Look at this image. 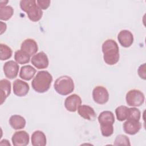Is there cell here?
I'll use <instances>...</instances> for the list:
<instances>
[{
	"label": "cell",
	"instance_id": "obj_16",
	"mask_svg": "<svg viewBox=\"0 0 146 146\" xmlns=\"http://www.w3.org/2000/svg\"><path fill=\"white\" fill-rule=\"evenodd\" d=\"M11 93V83L6 79L0 80V94L1 104H2L6 99Z\"/></svg>",
	"mask_w": 146,
	"mask_h": 146
},
{
	"label": "cell",
	"instance_id": "obj_2",
	"mask_svg": "<svg viewBox=\"0 0 146 146\" xmlns=\"http://www.w3.org/2000/svg\"><path fill=\"white\" fill-rule=\"evenodd\" d=\"M52 82V76L47 71H39L32 80L31 86L34 90L39 93L47 91Z\"/></svg>",
	"mask_w": 146,
	"mask_h": 146
},
{
	"label": "cell",
	"instance_id": "obj_17",
	"mask_svg": "<svg viewBox=\"0 0 146 146\" xmlns=\"http://www.w3.org/2000/svg\"><path fill=\"white\" fill-rule=\"evenodd\" d=\"M31 144L33 146H44L46 145V137L45 134L41 131H34L31 135Z\"/></svg>",
	"mask_w": 146,
	"mask_h": 146
},
{
	"label": "cell",
	"instance_id": "obj_18",
	"mask_svg": "<svg viewBox=\"0 0 146 146\" xmlns=\"http://www.w3.org/2000/svg\"><path fill=\"white\" fill-rule=\"evenodd\" d=\"M9 122L11 127L15 130L21 129L25 128L26 125L25 119L19 115H12L10 117Z\"/></svg>",
	"mask_w": 146,
	"mask_h": 146
},
{
	"label": "cell",
	"instance_id": "obj_3",
	"mask_svg": "<svg viewBox=\"0 0 146 146\" xmlns=\"http://www.w3.org/2000/svg\"><path fill=\"white\" fill-rule=\"evenodd\" d=\"M20 7L33 22L39 21L42 17V10L36 5L35 0H22L20 1Z\"/></svg>",
	"mask_w": 146,
	"mask_h": 146
},
{
	"label": "cell",
	"instance_id": "obj_31",
	"mask_svg": "<svg viewBox=\"0 0 146 146\" xmlns=\"http://www.w3.org/2000/svg\"><path fill=\"white\" fill-rule=\"evenodd\" d=\"M8 3V1H0V7H3L6 6V5Z\"/></svg>",
	"mask_w": 146,
	"mask_h": 146
},
{
	"label": "cell",
	"instance_id": "obj_7",
	"mask_svg": "<svg viewBox=\"0 0 146 146\" xmlns=\"http://www.w3.org/2000/svg\"><path fill=\"white\" fill-rule=\"evenodd\" d=\"M31 62L37 69L46 68L49 64L48 58L47 55L43 51L34 55L31 59Z\"/></svg>",
	"mask_w": 146,
	"mask_h": 146
},
{
	"label": "cell",
	"instance_id": "obj_10",
	"mask_svg": "<svg viewBox=\"0 0 146 146\" xmlns=\"http://www.w3.org/2000/svg\"><path fill=\"white\" fill-rule=\"evenodd\" d=\"M82 104L80 97L74 94L67 96L64 101V107L66 110L70 112H75Z\"/></svg>",
	"mask_w": 146,
	"mask_h": 146
},
{
	"label": "cell",
	"instance_id": "obj_21",
	"mask_svg": "<svg viewBox=\"0 0 146 146\" xmlns=\"http://www.w3.org/2000/svg\"><path fill=\"white\" fill-rule=\"evenodd\" d=\"M14 59L18 64H26L30 62V56L22 50H18L15 52Z\"/></svg>",
	"mask_w": 146,
	"mask_h": 146
},
{
	"label": "cell",
	"instance_id": "obj_29",
	"mask_svg": "<svg viewBox=\"0 0 146 146\" xmlns=\"http://www.w3.org/2000/svg\"><path fill=\"white\" fill-rule=\"evenodd\" d=\"M137 72H138V75H139V76L143 79H145L146 78V73H145V63H143V64L140 65L138 68L137 70Z\"/></svg>",
	"mask_w": 146,
	"mask_h": 146
},
{
	"label": "cell",
	"instance_id": "obj_23",
	"mask_svg": "<svg viewBox=\"0 0 146 146\" xmlns=\"http://www.w3.org/2000/svg\"><path fill=\"white\" fill-rule=\"evenodd\" d=\"M14 14L13 8L9 5L0 7V19L2 21H7Z\"/></svg>",
	"mask_w": 146,
	"mask_h": 146
},
{
	"label": "cell",
	"instance_id": "obj_11",
	"mask_svg": "<svg viewBox=\"0 0 146 146\" xmlns=\"http://www.w3.org/2000/svg\"><path fill=\"white\" fill-rule=\"evenodd\" d=\"M13 89L14 94L19 97L26 95L30 90L29 85L26 82L21 79H16L13 84Z\"/></svg>",
	"mask_w": 146,
	"mask_h": 146
},
{
	"label": "cell",
	"instance_id": "obj_30",
	"mask_svg": "<svg viewBox=\"0 0 146 146\" xmlns=\"http://www.w3.org/2000/svg\"><path fill=\"white\" fill-rule=\"evenodd\" d=\"M0 23H1V34H2L5 31V30H6L7 26H6V25L3 27V22H1Z\"/></svg>",
	"mask_w": 146,
	"mask_h": 146
},
{
	"label": "cell",
	"instance_id": "obj_27",
	"mask_svg": "<svg viewBox=\"0 0 146 146\" xmlns=\"http://www.w3.org/2000/svg\"><path fill=\"white\" fill-rule=\"evenodd\" d=\"M141 117L140 110L135 107L129 108V113L127 120H134L139 121Z\"/></svg>",
	"mask_w": 146,
	"mask_h": 146
},
{
	"label": "cell",
	"instance_id": "obj_13",
	"mask_svg": "<svg viewBox=\"0 0 146 146\" xmlns=\"http://www.w3.org/2000/svg\"><path fill=\"white\" fill-rule=\"evenodd\" d=\"M21 50L28 54L30 56L34 55L38 50V47L36 41L31 38L24 40L21 45Z\"/></svg>",
	"mask_w": 146,
	"mask_h": 146
},
{
	"label": "cell",
	"instance_id": "obj_9",
	"mask_svg": "<svg viewBox=\"0 0 146 146\" xmlns=\"http://www.w3.org/2000/svg\"><path fill=\"white\" fill-rule=\"evenodd\" d=\"M29 135L25 131L15 132L12 136L11 141L14 146H26L29 143Z\"/></svg>",
	"mask_w": 146,
	"mask_h": 146
},
{
	"label": "cell",
	"instance_id": "obj_26",
	"mask_svg": "<svg viewBox=\"0 0 146 146\" xmlns=\"http://www.w3.org/2000/svg\"><path fill=\"white\" fill-rule=\"evenodd\" d=\"M115 145H131L129 139L124 135H117L114 141Z\"/></svg>",
	"mask_w": 146,
	"mask_h": 146
},
{
	"label": "cell",
	"instance_id": "obj_1",
	"mask_svg": "<svg viewBox=\"0 0 146 146\" xmlns=\"http://www.w3.org/2000/svg\"><path fill=\"white\" fill-rule=\"evenodd\" d=\"M103 59L108 65H113L119 60V48L117 43L113 39H108L102 44Z\"/></svg>",
	"mask_w": 146,
	"mask_h": 146
},
{
	"label": "cell",
	"instance_id": "obj_4",
	"mask_svg": "<svg viewBox=\"0 0 146 146\" xmlns=\"http://www.w3.org/2000/svg\"><path fill=\"white\" fill-rule=\"evenodd\" d=\"M55 90L60 95H67L74 90V83L72 79L67 75H63L57 78L54 84Z\"/></svg>",
	"mask_w": 146,
	"mask_h": 146
},
{
	"label": "cell",
	"instance_id": "obj_24",
	"mask_svg": "<svg viewBox=\"0 0 146 146\" xmlns=\"http://www.w3.org/2000/svg\"><path fill=\"white\" fill-rule=\"evenodd\" d=\"M0 50H1L0 59L1 60H5L9 59L11 57L13 51L11 48L10 47H9L7 45L3 43H1Z\"/></svg>",
	"mask_w": 146,
	"mask_h": 146
},
{
	"label": "cell",
	"instance_id": "obj_28",
	"mask_svg": "<svg viewBox=\"0 0 146 146\" xmlns=\"http://www.w3.org/2000/svg\"><path fill=\"white\" fill-rule=\"evenodd\" d=\"M50 3L51 1L49 0H36L37 5L42 10L47 9L49 7Z\"/></svg>",
	"mask_w": 146,
	"mask_h": 146
},
{
	"label": "cell",
	"instance_id": "obj_20",
	"mask_svg": "<svg viewBox=\"0 0 146 146\" xmlns=\"http://www.w3.org/2000/svg\"><path fill=\"white\" fill-rule=\"evenodd\" d=\"M98 121L100 124H112L115 122V116L113 113L110 111H104L102 112L98 116Z\"/></svg>",
	"mask_w": 146,
	"mask_h": 146
},
{
	"label": "cell",
	"instance_id": "obj_8",
	"mask_svg": "<svg viewBox=\"0 0 146 146\" xmlns=\"http://www.w3.org/2000/svg\"><path fill=\"white\" fill-rule=\"evenodd\" d=\"M19 66L18 64L14 60H9L5 63L3 66L4 74L6 78L13 79L18 75Z\"/></svg>",
	"mask_w": 146,
	"mask_h": 146
},
{
	"label": "cell",
	"instance_id": "obj_6",
	"mask_svg": "<svg viewBox=\"0 0 146 146\" xmlns=\"http://www.w3.org/2000/svg\"><path fill=\"white\" fill-rule=\"evenodd\" d=\"M92 98L95 103L99 104H104L109 99V94L104 87L98 86L92 91Z\"/></svg>",
	"mask_w": 146,
	"mask_h": 146
},
{
	"label": "cell",
	"instance_id": "obj_5",
	"mask_svg": "<svg viewBox=\"0 0 146 146\" xmlns=\"http://www.w3.org/2000/svg\"><path fill=\"white\" fill-rule=\"evenodd\" d=\"M125 100L128 106L139 107L144 103L145 96L141 91L133 89L128 91L125 96Z\"/></svg>",
	"mask_w": 146,
	"mask_h": 146
},
{
	"label": "cell",
	"instance_id": "obj_25",
	"mask_svg": "<svg viewBox=\"0 0 146 146\" xmlns=\"http://www.w3.org/2000/svg\"><path fill=\"white\" fill-rule=\"evenodd\" d=\"M100 129L102 135L105 137H109L113 133V126L112 124H100Z\"/></svg>",
	"mask_w": 146,
	"mask_h": 146
},
{
	"label": "cell",
	"instance_id": "obj_15",
	"mask_svg": "<svg viewBox=\"0 0 146 146\" xmlns=\"http://www.w3.org/2000/svg\"><path fill=\"white\" fill-rule=\"evenodd\" d=\"M78 114L83 119L88 120H94L96 114L94 108L88 105H80L78 108Z\"/></svg>",
	"mask_w": 146,
	"mask_h": 146
},
{
	"label": "cell",
	"instance_id": "obj_14",
	"mask_svg": "<svg viewBox=\"0 0 146 146\" xmlns=\"http://www.w3.org/2000/svg\"><path fill=\"white\" fill-rule=\"evenodd\" d=\"M124 131L130 135L136 134L141 128V124L139 121L127 120L123 123Z\"/></svg>",
	"mask_w": 146,
	"mask_h": 146
},
{
	"label": "cell",
	"instance_id": "obj_22",
	"mask_svg": "<svg viewBox=\"0 0 146 146\" xmlns=\"http://www.w3.org/2000/svg\"><path fill=\"white\" fill-rule=\"evenodd\" d=\"M115 113L117 119L120 121H123L128 118L129 108L125 106H119L115 110Z\"/></svg>",
	"mask_w": 146,
	"mask_h": 146
},
{
	"label": "cell",
	"instance_id": "obj_12",
	"mask_svg": "<svg viewBox=\"0 0 146 146\" xmlns=\"http://www.w3.org/2000/svg\"><path fill=\"white\" fill-rule=\"evenodd\" d=\"M117 40L121 46L124 47H130L133 42L132 33L127 30H121L117 35Z\"/></svg>",
	"mask_w": 146,
	"mask_h": 146
},
{
	"label": "cell",
	"instance_id": "obj_19",
	"mask_svg": "<svg viewBox=\"0 0 146 146\" xmlns=\"http://www.w3.org/2000/svg\"><path fill=\"white\" fill-rule=\"evenodd\" d=\"M36 70L31 65H25L21 67L19 72V77L25 80H30L35 75Z\"/></svg>",
	"mask_w": 146,
	"mask_h": 146
}]
</instances>
